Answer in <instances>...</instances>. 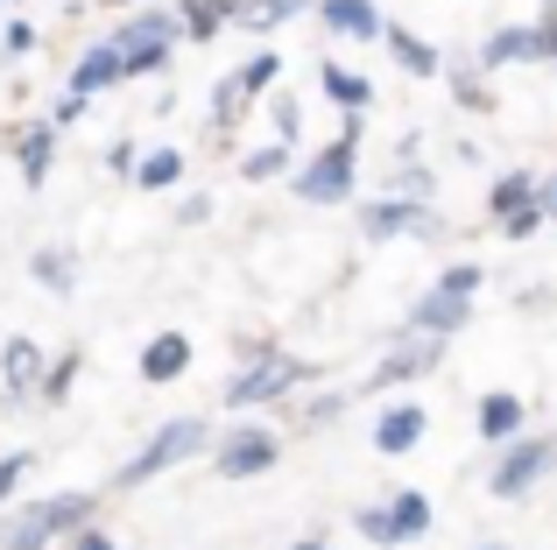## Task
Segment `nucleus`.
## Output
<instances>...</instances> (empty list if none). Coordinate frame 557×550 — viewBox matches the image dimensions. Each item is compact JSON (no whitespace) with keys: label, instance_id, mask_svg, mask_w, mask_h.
I'll use <instances>...</instances> for the list:
<instances>
[{"label":"nucleus","instance_id":"obj_1","mask_svg":"<svg viewBox=\"0 0 557 550\" xmlns=\"http://www.w3.org/2000/svg\"><path fill=\"white\" fill-rule=\"evenodd\" d=\"M354 141H360V113H346V135L297 177V198H311V205H339V198L354 191Z\"/></svg>","mask_w":557,"mask_h":550},{"label":"nucleus","instance_id":"obj_2","mask_svg":"<svg viewBox=\"0 0 557 550\" xmlns=\"http://www.w3.org/2000/svg\"><path fill=\"white\" fill-rule=\"evenodd\" d=\"M170 42H177V14H135V22L113 36V50H121V78L156 71L170 57Z\"/></svg>","mask_w":557,"mask_h":550},{"label":"nucleus","instance_id":"obj_3","mask_svg":"<svg viewBox=\"0 0 557 550\" xmlns=\"http://www.w3.org/2000/svg\"><path fill=\"white\" fill-rule=\"evenodd\" d=\"M198 445H205V424H198V416H177V424H163V430L149 438V452H141L135 466L121 473V487H141V480H156L163 466H177V459H190Z\"/></svg>","mask_w":557,"mask_h":550},{"label":"nucleus","instance_id":"obj_4","mask_svg":"<svg viewBox=\"0 0 557 550\" xmlns=\"http://www.w3.org/2000/svg\"><path fill=\"white\" fill-rule=\"evenodd\" d=\"M557 466V438H530V445H516V452L494 466V495L502 501H516V495H530L536 480Z\"/></svg>","mask_w":557,"mask_h":550},{"label":"nucleus","instance_id":"obj_5","mask_svg":"<svg viewBox=\"0 0 557 550\" xmlns=\"http://www.w3.org/2000/svg\"><path fill=\"white\" fill-rule=\"evenodd\" d=\"M85 515H92V501H85V495H57L50 509H36V515H28L22 529H14V537H8V550H42L50 537H64V529H78Z\"/></svg>","mask_w":557,"mask_h":550},{"label":"nucleus","instance_id":"obj_6","mask_svg":"<svg viewBox=\"0 0 557 550\" xmlns=\"http://www.w3.org/2000/svg\"><path fill=\"white\" fill-rule=\"evenodd\" d=\"M269 466H275L269 430H233V438L219 445V473H226V480H247V473H269Z\"/></svg>","mask_w":557,"mask_h":550},{"label":"nucleus","instance_id":"obj_7","mask_svg":"<svg viewBox=\"0 0 557 550\" xmlns=\"http://www.w3.org/2000/svg\"><path fill=\"white\" fill-rule=\"evenodd\" d=\"M289 382H304L297 360H261V367H247V374L226 382V402H269V396H283Z\"/></svg>","mask_w":557,"mask_h":550},{"label":"nucleus","instance_id":"obj_8","mask_svg":"<svg viewBox=\"0 0 557 550\" xmlns=\"http://www.w3.org/2000/svg\"><path fill=\"white\" fill-rule=\"evenodd\" d=\"M368 234L388 240V234H437L431 212L423 205H403V198H381V205H368Z\"/></svg>","mask_w":557,"mask_h":550},{"label":"nucleus","instance_id":"obj_9","mask_svg":"<svg viewBox=\"0 0 557 550\" xmlns=\"http://www.w3.org/2000/svg\"><path fill=\"white\" fill-rule=\"evenodd\" d=\"M409 325H417L423 339H445V332L466 325V297H451V289H431V297L417 303V317H409Z\"/></svg>","mask_w":557,"mask_h":550},{"label":"nucleus","instance_id":"obj_10","mask_svg":"<svg viewBox=\"0 0 557 550\" xmlns=\"http://www.w3.org/2000/svg\"><path fill=\"white\" fill-rule=\"evenodd\" d=\"M318 14H325V28H339V36H388V22H381L368 0H318Z\"/></svg>","mask_w":557,"mask_h":550},{"label":"nucleus","instance_id":"obj_11","mask_svg":"<svg viewBox=\"0 0 557 550\" xmlns=\"http://www.w3.org/2000/svg\"><path fill=\"white\" fill-rule=\"evenodd\" d=\"M417 438H423V410H417V402H395V410L374 424V445H381V452H409Z\"/></svg>","mask_w":557,"mask_h":550},{"label":"nucleus","instance_id":"obj_12","mask_svg":"<svg viewBox=\"0 0 557 550\" xmlns=\"http://www.w3.org/2000/svg\"><path fill=\"white\" fill-rule=\"evenodd\" d=\"M190 367V346L177 332H163V339H149V353H141V382H177Z\"/></svg>","mask_w":557,"mask_h":550},{"label":"nucleus","instance_id":"obj_13","mask_svg":"<svg viewBox=\"0 0 557 550\" xmlns=\"http://www.w3.org/2000/svg\"><path fill=\"white\" fill-rule=\"evenodd\" d=\"M121 78V50H113V42H99V50H85L78 57V71H71V92H99V85H113Z\"/></svg>","mask_w":557,"mask_h":550},{"label":"nucleus","instance_id":"obj_14","mask_svg":"<svg viewBox=\"0 0 557 550\" xmlns=\"http://www.w3.org/2000/svg\"><path fill=\"white\" fill-rule=\"evenodd\" d=\"M516 430H522V402L516 396H487L480 402V438L487 445H508Z\"/></svg>","mask_w":557,"mask_h":550},{"label":"nucleus","instance_id":"obj_15","mask_svg":"<svg viewBox=\"0 0 557 550\" xmlns=\"http://www.w3.org/2000/svg\"><path fill=\"white\" fill-rule=\"evenodd\" d=\"M522 57H544V50H536V28H502V36H487L480 64L502 71V64H522Z\"/></svg>","mask_w":557,"mask_h":550},{"label":"nucleus","instance_id":"obj_16","mask_svg":"<svg viewBox=\"0 0 557 550\" xmlns=\"http://www.w3.org/2000/svg\"><path fill=\"white\" fill-rule=\"evenodd\" d=\"M388 50H395V64L403 71H417V78H437V50L423 36H409V28H388Z\"/></svg>","mask_w":557,"mask_h":550},{"label":"nucleus","instance_id":"obj_17","mask_svg":"<svg viewBox=\"0 0 557 550\" xmlns=\"http://www.w3.org/2000/svg\"><path fill=\"white\" fill-rule=\"evenodd\" d=\"M388 523H395V543L423 537V529H431V501H423V495H395L388 501Z\"/></svg>","mask_w":557,"mask_h":550},{"label":"nucleus","instance_id":"obj_18","mask_svg":"<svg viewBox=\"0 0 557 550\" xmlns=\"http://www.w3.org/2000/svg\"><path fill=\"white\" fill-rule=\"evenodd\" d=\"M304 8H318V0H240V14H233V22L275 28V22H289V14H304Z\"/></svg>","mask_w":557,"mask_h":550},{"label":"nucleus","instance_id":"obj_19","mask_svg":"<svg viewBox=\"0 0 557 550\" xmlns=\"http://www.w3.org/2000/svg\"><path fill=\"white\" fill-rule=\"evenodd\" d=\"M325 92L339 99L346 113H360V107H368V99H374V85H368V78H354V71H346V64H325Z\"/></svg>","mask_w":557,"mask_h":550},{"label":"nucleus","instance_id":"obj_20","mask_svg":"<svg viewBox=\"0 0 557 550\" xmlns=\"http://www.w3.org/2000/svg\"><path fill=\"white\" fill-rule=\"evenodd\" d=\"M141 184H149V191H170V184L184 177V155L177 149H156V155H141V170H135Z\"/></svg>","mask_w":557,"mask_h":550},{"label":"nucleus","instance_id":"obj_21","mask_svg":"<svg viewBox=\"0 0 557 550\" xmlns=\"http://www.w3.org/2000/svg\"><path fill=\"white\" fill-rule=\"evenodd\" d=\"M226 14H240V0H190V8H184V28H190V36H212Z\"/></svg>","mask_w":557,"mask_h":550},{"label":"nucleus","instance_id":"obj_22","mask_svg":"<svg viewBox=\"0 0 557 550\" xmlns=\"http://www.w3.org/2000/svg\"><path fill=\"white\" fill-rule=\"evenodd\" d=\"M516 205H536V177H530V170H516V177H502V184H494V212L508 220Z\"/></svg>","mask_w":557,"mask_h":550},{"label":"nucleus","instance_id":"obj_23","mask_svg":"<svg viewBox=\"0 0 557 550\" xmlns=\"http://www.w3.org/2000/svg\"><path fill=\"white\" fill-rule=\"evenodd\" d=\"M0 367H8V382H14V388H28V382L42 374V360H36V346H28V339H14L8 353H0Z\"/></svg>","mask_w":557,"mask_h":550},{"label":"nucleus","instance_id":"obj_24","mask_svg":"<svg viewBox=\"0 0 557 550\" xmlns=\"http://www.w3.org/2000/svg\"><path fill=\"white\" fill-rule=\"evenodd\" d=\"M22 177L28 184L50 177V135H42V127H36V135H22Z\"/></svg>","mask_w":557,"mask_h":550},{"label":"nucleus","instance_id":"obj_25","mask_svg":"<svg viewBox=\"0 0 557 550\" xmlns=\"http://www.w3.org/2000/svg\"><path fill=\"white\" fill-rule=\"evenodd\" d=\"M275 71H283L275 57H255V64L240 71V92H269V85H275Z\"/></svg>","mask_w":557,"mask_h":550},{"label":"nucleus","instance_id":"obj_26","mask_svg":"<svg viewBox=\"0 0 557 550\" xmlns=\"http://www.w3.org/2000/svg\"><path fill=\"white\" fill-rule=\"evenodd\" d=\"M536 226H544V212H536V205H516V212L502 220V234H508V240H530Z\"/></svg>","mask_w":557,"mask_h":550},{"label":"nucleus","instance_id":"obj_27","mask_svg":"<svg viewBox=\"0 0 557 550\" xmlns=\"http://www.w3.org/2000/svg\"><path fill=\"white\" fill-rule=\"evenodd\" d=\"M437 289H451V297H473V289H480V268H445V275H437Z\"/></svg>","mask_w":557,"mask_h":550},{"label":"nucleus","instance_id":"obj_28","mask_svg":"<svg viewBox=\"0 0 557 550\" xmlns=\"http://www.w3.org/2000/svg\"><path fill=\"white\" fill-rule=\"evenodd\" d=\"M360 537H374V543H395V523H388V509H360Z\"/></svg>","mask_w":557,"mask_h":550},{"label":"nucleus","instance_id":"obj_29","mask_svg":"<svg viewBox=\"0 0 557 550\" xmlns=\"http://www.w3.org/2000/svg\"><path fill=\"white\" fill-rule=\"evenodd\" d=\"M283 163H289V149H255L247 155V177H275Z\"/></svg>","mask_w":557,"mask_h":550},{"label":"nucleus","instance_id":"obj_30","mask_svg":"<svg viewBox=\"0 0 557 550\" xmlns=\"http://www.w3.org/2000/svg\"><path fill=\"white\" fill-rule=\"evenodd\" d=\"M22 473H28V452H8V459H0V501L14 495V480H22Z\"/></svg>","mask_w":557,"mask_h":550},{"label":"nucleus","instance_id":"obj_31","mask_svg":"<svg viewBox=\"0 0 557 550\" xmlns=\"http://www.w3.org/2000/svg\"><path fill=\"white\" fill-rule=\"evenodd\" d=\"M36 275H42V283H50V289H71V275H64V262H57V254H50V248H42V254H36Z\"/></svg>","mask_w":557,"mask_h":550},{"label":"nucleus","instance_id":"obj_32","mask_svg":"<svg viewBox=\"0 0 557 550\" xmlns=\"http://www.w3.org/2000/svg\"><path fill=\"white\" fill-rule=\"evenodd\" d=\"M536 212H544V220H557V177L544 184V191H536Z\"/></svg>","mask_w":557,"mask_h":550},{"label":"nucleus","instance_id":"obj_33","mask_svg":"<svg viewBox=\"0 0 557 550\" xmlns=\"http://www.w3.org/2000/svg\"><path fill=\"white\" fill-rule=\"evenodd\" d=\"M71 550H113V537H99V529H78V543Z\"/></svg>","mask_w":557,"mask_h":550},{"label":"nucleus","instance_id":"obj_34","mask_svg":"<svg viewBox=\"0 0 557 550\" xmlns=\"http://www.w3.org/2000/svg\"><path fill=\"white\" fill-rule=\"evenodd\" d=\"M297 550H325V543H297Z\"/></svg>","mask_w":557,"mask_h":550},{"label":"nucleus","instance_id":"obj_35","mask_svg":"<svg viewBox=\"0 0 557 550\" xmlns=\"http://www.w3.org/2000/svg\"><path fill=\"white\" fill-rule=\"evenodd\" d=\"M544 8H550V14H557V0H544Z\"/></svg>","mask_w":557,"mask_h":550},{"label":"nucleus","instance_id":"obj_36","mask_svg":"<svg viewBox=\"0 0 557 550\" xmlns=\"http://www.w3.org/2000/svg\"><path fill=\"white\" fill-rule=\"evenodd\" d=\"M487 550H502V543H487Z\"/></svg>","mask_w":557,"mask_h":550},{"label":"nucleus","instance_id":"obj_37","mask_svg":"<svg viewBox=\"0 0 557 550\" xmlns=\"http://www.w3.org/2000/svg\"><path fill=\"white\" fill-rule=\"evenodd\" d=\"M113 8H121V0H113Z\"/></svg>","mask_w":557,"mask_h":550}]
</instances>
